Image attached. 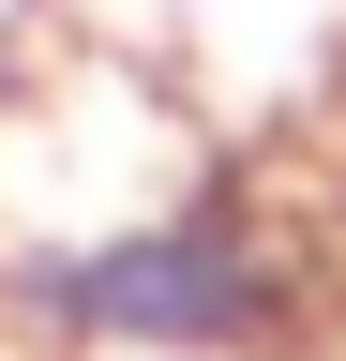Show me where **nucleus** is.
<instances>
[{"instance_id":"f257e3e1","label":"nucleus","mask_w":346,"mask_h":361,"mask_svg":"<svg viewBox=\"0 0 346 361\" xmlns=\"http://www.w3.org/2000/svg\"><path fill=\"white\" fill-rule=\"evenodd\" d=\"M0 301L61 361H286L316 331V241L241 166L181 151L166 180H136L75 226H16Z\"/></svg>"}]
</instances>
